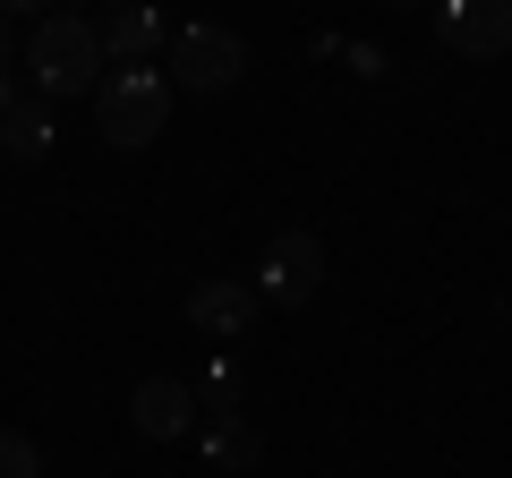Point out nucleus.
Returning a JSON list of instances; mask_svg holds the SVG:
<instances>
[{"instance_id":"f257e3e1","label":"nucleus","mask_w":512,"mask_h":478,"mask_svg":"<svg viewBox=\"0 0 512 478\" xmlns=\"http://www.w3.org/2000/svg\"><path fill=\"white\" fill-rule=\"evenodd\" d=\"M26 77H35L43 103L94 94V86L111 77V60H103V26H86V18H43V26H35V52H26Z\"/></svg>"},{"instance_id":"f03ea898","label":"nucleus","mask_w":512,"mask_h":478,"mask_svg":"<svg viewBox=\"0 0 512 478\" xmlns=\"http://www.w3.org/2000/svg\"><path fill=\"white\" fill-rule=\"evenodd\" d=\"M163 120H171V77L163 69H111L94 86V129L111 146H154Z\"/></svg>"},{"instance_id":"7ed1b4c3","label":"nucleus","mask_w":512,"mask_h":478,"mask_svg":"<svg viewBox=\"0 0 512 478\" xmlns=\"http://www.w3.org/2000/svg\"><path fill=\"white\" fill-rule=\"evenodd\" d=\"M239 69H248V43L231 35V26H171L163 43V77L188 94H222L239 86Z\"/></svg>"},{"instance_id":"20e7f679","label":"nucleus","mask_w":512,"mask_h":478,"mask_svg":"<svg viewBox=\"0 0 512 478\" xmlns=\"http://www.w3.org/2000/svg\"><path fill=\"white\" fill-rule=\"evenodd\" d=\"M325 291V239L316 231H282L256 265V299H274V308H308Z\"/></svg>"},{"instance_id":"39448f33","label":"nucleus","mask_w":512,"mask_h":478,"mask_svg":"<svg viewBox=\"0 0 512 478\" xmlns=\"http://www.w3.org/2000/svg\"><path fill=\"white\" fill-rule=\"evenodd\" d=\"M256 308H265V299H256V282H239V274H214V282L188 291V325H197L205 342H239V333L256 325Z\"/></svg>"},{"instance_id":"423d86ee","label":"nucleus","mask_w":512,"mask_h":478,"mask_svg":"<svg viewBox=\"0 0 512 478\" xmlns=\"http://www.w3.org/2000/svg\"><path fill=\"white\" fill-rule=\"evenodd\" d=\"M436 35L461 60H495V52H512V0H453L436 18Z\"/></svg>"},{"instance_id":"0eeeda50","label":"nucleus","mask_w":512,"mask_h":478,"mask_svg":"<svg viewBox=\"0 0 512 478\" xmlns=\"http://www.w3.org/2000/svg\"><path fill=\"white\" fill-rule=\"evenodd\" d=\"M197 385H180V376H146V385L128 393V419H137V436H154V444H171V436H188L197 427Z\"/></svg>"},{"instance_id":"6e6552de","label":"nucleus","mask_w":512,"mask_h":478,"mask_svg":"<svg viewBox=\"0 0 512 478\" xmlns=\"http://www.w3.org/2000/svg\"><path fill=\"white\" fill-rule=\"evenodd\" d=\"M163 43H171L163 9H111L103 18V60H120V69H146Z\"/></svg>"},{"instance_id":"1a4fd4ad","label":"nucleus","mask_w":512,"mask_h":478,"mask_svg":"<svg viewBox=\"0 0 512 478\" xmlns=\"http://www.w3.org/2000/svg\"><path fill=\"white\" fill-rule=\"evenodd\" d=\"M52 137H60V120H52V103H43V94H18V103L0 111V146L18 154V163H43V154H52Z\"/></svg>"},{"instance_id":"9d476101","label":"nucleus","mask_w":512,"mask_h":478,"mask_svg":"<svg viewBox=\"0 0 512 478\" xmlns=\"http://www.w3.org/2000/svg\"><path fill=\"white\" fill-rule=\"evenodd\" d=\"M197 453L214 461V470H248V461L265 453V436H256V419H239V410H214V419L197 427Z\"/></svg>"},{"instance_id":"9b49d317","label":"nucleus","mask_w":512,"mask_h":478,"mask_svg":"<svg viewBox=\"0 0 512 478\" xmlns=\"http://www.w3.org/2000/svg\"><path fill=\"white\" fill-rule=\"evenodd\" d=\"M0 478H43V453L26 427H0Z\"/></svg>"},{"instance_id":"f8f14e48","label":"nucleus","mask_w":512,"mask_h":478,"mask_svg":"<svg viewBox=\"0 0 512 478\" xmlns=\"http://www.w3.org/2000/svg\"><path fill=\"white\" fill-rule=\"evenodd\" d=\"M342 60H350L359 77H384V52H376V43H342Z\"/></svg>"},{"instance_id":"ddd939ff","label":"nucleus","mask_w":512,"mask_h":478,"mask_svg":"<svg viewBox=\"0 0 512 478\" xmlns=\"http://www.w3.org/2000/svg\"><path fill=\"white\" fill-rule=\"evenodd\" d=\"M0 69H9V18H0Z\"/></svg>"}]
</instances>
